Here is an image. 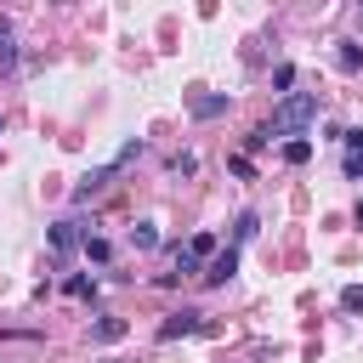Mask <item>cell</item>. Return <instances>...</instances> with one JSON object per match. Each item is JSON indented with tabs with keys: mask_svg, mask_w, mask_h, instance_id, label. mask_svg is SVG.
I'll list each match as a JSON object with an SVG mask.
<instances>
[{
	"mask_svg": "<svg viewBox=\"0 0 363 363\" xmlns=\"http://www.w3.org/2000/svg\"><path fill=\"white\" fill-rule=\"evenodd\" d=\"M312 119H318V96H312V91H289V96L272 108V119H267V136H301Z\"/></svg>",
	"mask_w": 363,
	"mask_h": 363,
	"instance_id": "1",
	"label": "cell"
},
{
	"mask_svg": "<svg viewBox=\"0 0 363 363\" xmlns=\"http://www.w3.org/2000/svg\"><path fill=\"white\" fill-rule=\"evenodd\" d=\"M85 233H91V227H79L74 216H62V221H51V233H45V238H51V255H57V261H62V255H74V250L85 244Z\"/></svg>",
	"mask_w": 363,
	"mask_h": 363,
	"instance_id": "2",
	"label": "cell"
},
{
	"mask_svg": "<svg viewBox=\"0 0 363 363\" xmlns=\"http://www.w3.org/2000/svg\"><path fill=\"white\" fill-rule=\"evenodd\" d=\"M199 329H204V312L182 306V312H170V318L159 323V340H182V335H199Z\"/></svg>",
	"mask_w": 363,
	"mask_h": 363,
	"instance_id": "3",
	"label": "cell"
},
{
	"mask_svg": "<svg viewBox=\"0 0 363 363\" xmlns=\"http://www.w3.org/2000/svg\"><path fill=\"white\" fill-rule=\"evenodd\" d=\"M233 272H238V250H233V244H227V250H216V255H210V267H204V272H199V278H204V284H210V289H221V284H227V278H233Z\"/></svg>",
	"mask_w": 363,
	"mask_h": 363,
	"instance_id": "4",
	"label": "cell"
},
{
	"mask_svg": "<svg viewBox=\"0 0 363 363\" xmlns=\"http://www.w3.org/2000/svg\"><path fill=\"white\" fill-rule=\"evenodd\" d=\"M125 329H130L125 318H113V312H102V318L91 323V340H96V346H113V340H125Z\"/></svg>",
	"mask_w": 363,
	"mask_h": 363,
	"instance_id": "5",
	"label": "cell"
},
{
	"mask_svg": "<svg viewBox=\"0 0 363 363\" xmlns=\"http://www.w3.org/2000/svg\"><path fill=\"white\" fill-rule=\"evenodd\" d=\"M187 113H193V119H216V113H227V96H210V91H193V96H187Z\"/></svg>",
	"mask_w": 363,
	"mask_h": 363,
	"instance_id": "6",
	"label": "cell"
},
{
	"mask_svg": "<svg viewBox=\"0 0 363 363\" xmlns=\"http://www.w3.org/2000/svg\"><path fill=\"white\" fill-rule=\"evenodd\" d=\"M113 170H119V164H102V170H91V176H85V182L74 187V204H85V199H96V193L108 187V176H113Z\"/></svg>",
	"mask_w": 363,
	"mask_h": 363,
	"instance_id": "7",
	"label": "cell"
},
{
	"mask_svg": "<svg viewBox=\"0 0 363 363\" xmlns=\"http://www.w3.org/2000/svg\"><path fill=\"white\" fill-rule=\"evenodd\" d=\"M255 233H261V216H255V210H238V221H233V250H238V244H250Z\"/></svg>",
	"mask_w": 363,
	"mask_h": 363,
	"instance_id": "8",
	"label": "cell"
},
{
	"mask_svg": "<svg viewBox=\"0 0 363 363\" xmlns=\"http://www.w3.org/2000/svg\"><path fill=\"white\" fill-rule=\"evenodd\" d=\"M335 68H340V74H357V68H363V51H357L352 40H340V51H335Z\"/></svg>",
	"mask_w": 363,
	"mask_h": 363,
	"instance_id": "9",
	"label": "cell"
},
{
	"mask_svg": "<svg viewBox=\"0 0 363 363\" xmlns=\"http://www.w3.org/2000/svg\"><path fill=\"white\" fill-rule=\"evenodd\" d=\"M11 68H17V40H11V28L0 17V74H11Z\"/></svg>",
	"mask_w": 363,
	"mask_h": 363,
	"instance_id": "10",
	"label": "cell"
},
{
	"mask_svg": "<svg viewBox=\"0 0 363 363\" xmlns=\"http://www.w3.org/2000/svg\"><path fill=\"white\" fill-rule=\"evenodd\" d=\"M306 159H312V142L306 136H289L284 142V164H306Z\"/></svg>",
	"mask_w": 363,
	"mask_h": 363,
	"instance_id": "11",
	"label": "cell"
},
{
	"mask_svg": "<svg viewBox=\"0 0 363 363\" xmlns=\"http://www.w3.org/2000/svg\"><path fill=\"white\" fill-rule=\"evenodd\" d=\"M130 244H136V250H153V244H159V227H153V221H136V227H130Z\"/></svg>",
	"mask_w": 363,
	"mask_h": 363,
	"instance_id": "12",
	"label": "cell"
},
{
	"mask_svg": "<svg viewBox=\"0 0 363 363\" xmlns=\"http://www.w3.org/2000/svg\"><path fill=\"white\" fill-rule=\"evenodd\" d=\"M85 255H91V261H108V255H113V244H108V238H96V233H85Z\"/></svg>",
	"mask_w": 363,
	"mask_h": 363,
	"instance_id": "13",
	"label": "cell"
},
{
	"mask_svg": "<svg viewBox=\"0 0 363 363\" xmlns=\"http://www.w3.org/2000/svg\"><path fill=\"white\" fill-rule=\"evenodd\" d=\"M62 289H68V295H74V301H85V295H96V284H91V278H68V284H62Z\"/></svg>",
	"mask_w": 363,
	"mask_h": 363,
	"instance_id": "14",
	"label": "cell"
},
{
	"mask_svg": "<svg viewBox=\"0 0 363 363\" xmlns=\"http://www.w3.org/2000/svg\"><path fill=\"white\" fill-rule=\"evenodd\" d=\"M170 170H176V176H193V170H199V159H193V153H176V159H170Z\"/></svg>",
	"mask_w": 363,
	"mask_h": 363,
	"instance_id": "15",
	"label": "cell"
},
{
	"mask_svg": "<svg viewBox=\"0 0 363 363\" xmlns=\"http://www.w3.org/2000/svg\"><path fill=\"white\" fill-rule=\"evenodd\" d=\"M340 306H346V312H363V289H357V284H352V289H340Z\"/></svg>",
	"mask_w": 363,
	"mask_h": 363,
	"instance_id": "16",
	"label": "cell"
},
{
	"mask_svg": "<svg viewBox=\"0 0 363 363\" xmlns=\"http://www.w3.org/2000/svg\"><path fill=\"white\" fill-rule=\"evenodd\" d=\"M346 170H352V176L363 182V153H357V159H346Z\"/></svg>",
	"mask_w": 363,
	"mask_h": 363,
	"instance_id": "17",
	"label": "cell"
},
{
	"mask_svg": "<svg viewBox=\"0 0 363 363\" xmlns=\"http://www.w3.org/2000/svg\"><path fill=\"white\" fill-rule=\"evenodd\" d=\"M357 227H363V199H357Z\"/></svg>",
	"mask_w": 363,
	"mask_h": 363,
	"instance_id": "18",
	"label": "cell"
},
{
	"mask_svg": "<svg viewBox=\"0 0 363 363\" xmlns=\"http://www.w3.org/2000/svg\"><path fill=\"white\" fill-rule=\"evenodd\" d=\"M0 130H6V113H0Z\"/></svg>",
	"mask_w": 363,
	"mask_h": 363,
	"instance_id": "19",
	"label": "cell"
}]
</instances>
